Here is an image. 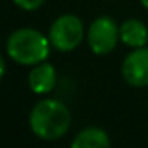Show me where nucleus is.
<instances>
[{"instance_id":"nucleus-1","label":"nucleus","mask_w":148,"mask_h":148,"mask_svg":"<svg viewBox=\"0 0 148 148\" xmlns=\"http://www.w3.org/2000/svg\"><path fill=\"white\" fill-rule=\"evenodd\" d=\"M70 112L62 102L54 99H43L34 105L29 115L32 132L43 140L61 138L70 127Z\"/></svg>"},{"instance_id":"nucleus-2","label":"nucleus","mask_w":148,"mask_h":148,"mask_svg":"<svg viewBox=\"0 0 148 148\" xmlns=\"http://www.w3.org/2000/svg\"><path fill=\"white\" fill-rule=\"evenodd\" d=\"M51 42L35 29H18L8 37L7 53L14 62L23 65H37L49 54Z\"/></svg>"},{"instance_id":"nucleus-3","label":"nucleus","mask_w":148,"mask_h":148,"mask_svg":"<svg viewBox=\"0 0 148 148\" xmlns=\"http://www.w3.org/2000/svg\"><path fill=\"white\" fill-rule=\"evenodd\" d=\"M84 35L83 23L75 14H62L49 27L48 38L59 51H72L81 43Z\"/></svg>"},{"instance_id":"nucleus-4","label":"nucleus","mask_w":148,"mask_h":148,"mask_svg":"<svg viewBox=\"0 0 148 148\" xmlns=\"http://www.w3.org/2000/svg\"><path fill=\"white\" fill-rule=\"evenodd\" d=\"M119 38V27L108 16H99L91 23L88 43L94 54H108L115 49Z\"/></svg>"},{"instance_id":"nucleus-5","label":"nucleus","mask_w":148,"mask_h":148,"mask_svg":"<svg viewBox=\"0 0 148 148\" xmlns=\"http://www.w3.org/2000/svg\"><path fill=\"white\" fill-rule=\"evenodd\" d=\"M123 78L134 88L148 86V48H134L123 61Z\"/></svg>"},{"instance_id":"nucleus-6","label":"nucleus","mask_w":148,"mask_h":148,"mask_svg":"<svg viewBox=\"0 0 148 148\" xmlns=\"http://www.w3.org/2000/svg\"><path fill=\"white\" fill-rule=\"evenodd\" d=\"M56 84V70L49 62H40L30 70L29 86L35 94H46Z\"/></svg>"},{"instance_id":"nucleus-7","label":"nucleus","mask_w":148,"mask_h":148,"mask_svg":"<svg viewBox=\"0 0 148 148\" xmlns=\"http://www.w3.org/2000/svg\"><path fill=\"white\" fill-rule=\"evenodd\" d=\"M119 38L131 48H142L148 43V29L142 21L127 19L119 26Z\"/></svg>"},{"instance_id":"nucleus-8","label":"nucleus","mask_w":148,"mask_h":148,"mask_svg":"<svg viewBox=\"0 0 148 148\" xmlns=\"http://www.w3.org/2000/svg\"><path fill=\"white\" fill-rule=\"evenodd\" d=\"M73 148H107L110 147V138L103 129L86 127L75 135L72 140Z\"/></svg>"},{"instance_id":"nucleus-9","label":"nucleus","mask_w":148,"mask_h":148,"mask_svg":"<svg viewBox=\"0 0 148 148\" xmlns=\"http://www.w3.org/2000/svg\"><path fill=\"white\" fill-rule=\"evenodd\" d=\"M13 2L19 8H23V10L34 11V10H37V8L42 7V3L45 2V0H13Z\"/></svg>"},{"instance_id":"nucleus-10","label":"nucleus","mask_w":148,"mask_h":148,"mask_svg":"<svg viewBox=\"0 0 148 148\" xmlns=\"http://www.w3.org/2000/svg\"><path fill=\"white\" fill-rule=\"evenodd\" d=\"M140 3H142V5H143V7L148 10V0H140Z\"/></svg>"}]
</instances>
